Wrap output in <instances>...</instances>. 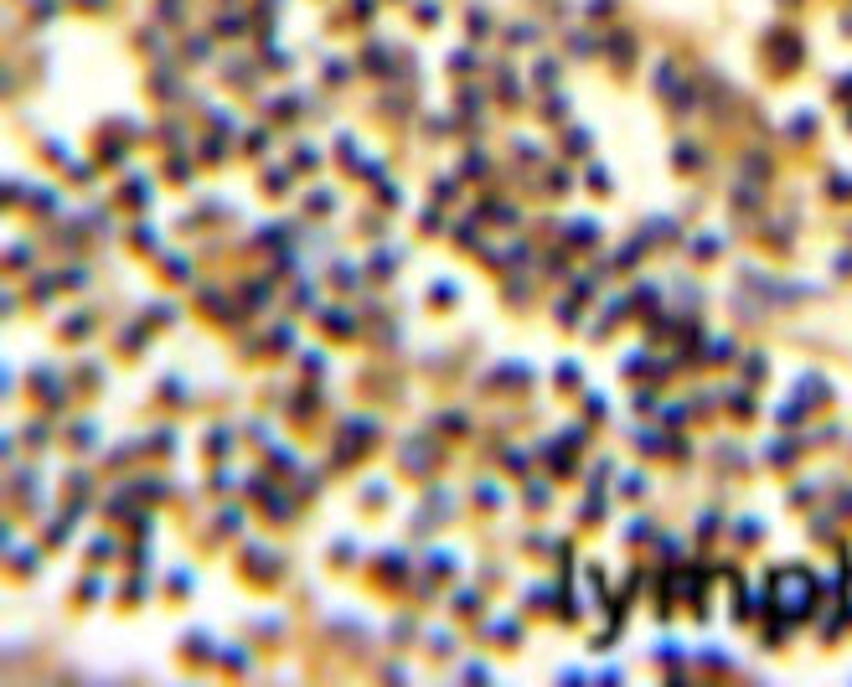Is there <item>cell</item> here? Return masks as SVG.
<instances>
[{
  "mask_svg": "<svg viewBox=\"0 0 852 687\" xmlns=\"http://www.w3.org/2000/svg\"><path fill=\"white\" fill-rule=\"evenodd\" d=\"M770 589H775L780 615H807L811 599H816V584H811V574H801V568H780L775 579H770Z\"/></svg>",
  "mask_w": 852,
  "mask_h": 687,
  "instance_id": "obj_1",
  "label": "cell"
},
{
  "mask_svg": "<svg viewBox=\"0 0 852 687\" xmlns=\"http://www.w3.org/2000/svg\"><path fill=\"white\" fill-rule=\"evenodd\" d=\"M848 610H852V579H848Z\"/></svg>",
  "mask_w": 852,
  "mask_h": 687,
  "instance_id": "obj_2",
  "label": "cell"
}]
</instances>
